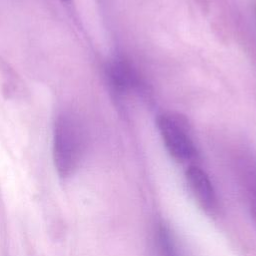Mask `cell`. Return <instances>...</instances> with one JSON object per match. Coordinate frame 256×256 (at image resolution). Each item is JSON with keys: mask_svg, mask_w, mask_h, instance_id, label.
Segmentation results:
<instances>
[{"mask_svg": "<svg viewBox=\"0 0 256 256\" xmlns=\"http://www.w3.org/2000/svg\"><path fill=\"white\" fill-rule=\"evenodd\" d=\"M106 73L110 85L118 92L127 91L137 83L134 69L123 58H115L110 61L107 65Z\"/></svg>", "mask_w": 256, "mask_h": 256, "instance_id": "cell-4", "label": "cell"}, {"mask_svg": "<svg viewBox=\"0 0 256 256\" xmlns=\"http://www.w3.org/2000/svg\"><path fill=\"white\" fill-rule=\"evenodd\" d=\"M157 122L164 144L171 156L180 162L191 160L196 154L195 146L181 123L168 115H161Z\"/></svg>", "mask_w": 256, "mask_h": 256, "instance_id": "cell-2", "label": "cell"}, {"mask_svg": "<svg viewBox=\"0 0 256 256\" xmlns=\"http://www.w3.org/2000/svg\"><path fill=\"white\" fill-rule=\"evenodd\" d=\"M255 13H256V7H255Z\"/></svg>", "mask_w": 256, "mask_h": 256, "instance_id": "cell-6", "label": "cell"}, {"mask_svg": "<svg viewBox=\"0 0 256 256\" xmlns=\"http://www.w3.org/2000/svg\"><path fill=\"white\" fill-rule=\"evenodd\" d=\"M158 244L161 256H179L173 236L165 226H161L158 230Z\"/></svg>", "mask_w": 256, "mask_h": 256, "instance_id": "cell-5", "label": "cell"}, {"mask_svg": "<svg viewBox=\"0 0 256 256\" xmlns=\"http://www.w3.org/2000/svg\"><path fill=\"white\" fill-rule=\"evenodd\" d=\"M83 148V133L78 120L68 113L59 115L54 125L53 159L61 178L66 179L77 170Z\"/></svg>", "mask_w": 256, "mask_h": 256, "instance_id": "cell-1", "label": "cell"}, {"mask_svg": "<svg viewBox=\"0 0 256 256\" xmlns=\"http://www.w3.org/2000/svg\"><path fill=\"white\" fill-rule=\"evenodd\" d=\"M185 176L189 189L201 207L210 213L216 211L218 207L216 191L205 171L197 166H190Z\"/></svg>", "mask_w": 256, "mask_h": 256, "instance_id": "cell-3", "label": "cell"}, {"mask_svg": "<svg viewBox=\"0 0 256 256\" xmlns=\"http://www.w3.org/2000/svg\"><path fill=\"white\" fill-rule=\"evenodd\" d=\"M64 1H66V0H64Z\"/></svg>", "mask_w": 256, "mask_h": 256, "instance_id": "cell-7", "label": "cell"}]
</instances>
